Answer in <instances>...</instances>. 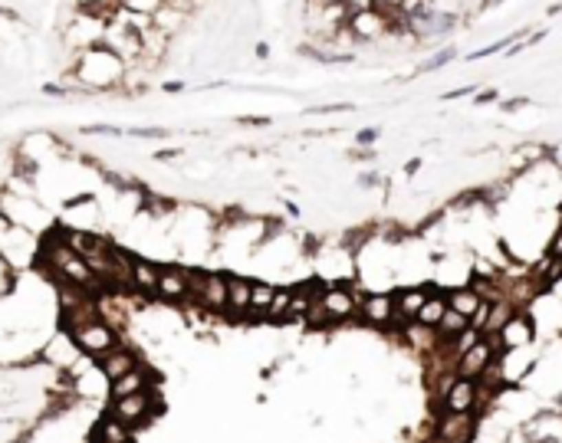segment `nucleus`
I'll return each instance as SVG.
<instances>
[{
  "mask_svg": "<svg viewBox=\"0 0 562 443\" xmlns=\"http://www.w3.org/2000/svg\"><path fill=\"white\" fill-rule=\"evenodd\" d=\"M125 10H132V14H142V16H155L162 10L164 0H118Z\"/></svg>",
  "mask_w": 562,
  "mask_h": 443,
  "instance_id": "obj_21",
  "label": "nucleus"
},
{
  "mask_svg": "<svg viewBox=\"0 0 562 443\" xmlns=\"http://www.w3.org/2000/svg\"><path fill=\"white\" fill-rule=\"evenodd\" d=\"M418 168H421V158H414V161H408V168H404V171H408V174H414Z\"/></svg>",
  "mask_w": 562,
  "mask_h": 443,
  "instance_id": "obj_37",
  "label": "nucleus"
},
{
  "mask_svg": "<svg viewBox=\"0 0 562 443\" xmlns=\"http://www.w3.org/2000/svg\"><path fill=\"white\" fill-rule=\"evenodd\" d=\"M477 89H480V86H457V89H447L441 99H444V102H454V99H464V95H477Z\"/></svg>",
  "mask_w": 562,
  "mask_h": 443,
  "instance_id": "obj_25",
  "label": "nucleus"
},
{
  "mask_svg": "<svg viewBox=\"0 0 562 443\" xmlns=\"http://www.w3.org/2000/svg\"><path fill=\"white\" fill-rule=\"evenodd\" d=\"M158 266L162 263H151L145 256H135L132 263V293L145 295V299H155L158 293Z\"/></svg>",
  "mask_w": 562,
  "mask_h": 443,
  "instance_id": "obj_14",
  "label": "nucleus"
},
{
  "mask_svg": "<svg viewBox=\"0 0 562 443\" xmlns=\"http://www.w3.org/2000/svg\"><path fill=\"white\" fill-rule=\"evenodd\" d=\"M523 105H526V99H523V95H517V99H506L500 109H503V112H519Z\"/></svg>",
  "mask_w": 562,
  "mask_h": 443,
  "instance_id": "obj_32",
  "label": "nucleus"
},
{
  "mask_svg": "<svg viewBox=\"0 0 562 443\" xmlns=\"http://www.w3.org/2000/svg\"><path fill=\"white\" fill-rule=\"evenodd\" d=\"M151 158H155V161H162V164H168V161H175V158H181V151H177V148H164V151H155Z\"/></svg>",
  "mask_w": 562,
  "mask_h": 443,
  "instance_id": "obj_31",
  "label": "nucleus"
},
{
  "mask_svg": "<svg viewBox=\"0 0 562 443\" xmlns=\"http://www.w3.org/2000/svg\"><path fill=\"white\" fill-rule=\"evenodd\" d=\"M164 92H171V95H175V92H184V89H188V82H184V79H171V82H164Z\"/></svg>",
  "mask_w": 562,
  "mask_h": 443,
  "instance_id": "obj_34",
  "label": "nucleus"
},
{
  "mask_svg": "<svg viewBox=\"0 0 562 443\" xmlns=\"http://www.w3.org/2000/svg\"><path fill=\"white\" fill-rule=\"evenodd\" d=\"M155 299L162 302H188V269L175 263H162L158 266V293Z\"/></svg>",
  "mask_w": 562,
  "mask_h": 443,
  "instance_id": "obj_6",
  "label": "nucleus"
},
{
  "mask_svg": "<svg viewBox=\"0 0 562 443\" xmlns=\"http://www.w3.org/2000/svg\"><path fill=\"white\" fill-rule=\"evenodd\" d=\"M500 99V92L497 89H477V95H473V105H490V102H497Z\"/></svg>",
  "mask_w": 562,
  "mask_h": 443,
  "instance_id": "obj_27",
  "label": "nucleus"
},
{
  "mask_svg": "<svg viewBox=\"0 0 562 443\" xmlns=\"http://www.w3.org/2000/svg\"><path fill=\"white\" fill-rule=\"evenodd\" d=\"M66 73L73 76L76 82H83L92 95H118L122 86H125L129 66H125L105 43H99V46L83 49V53H76Z\"/></svg>",
  "mask_w": 562,
  "mask_h": 443,
  "instance_id": "obj_1",
  "label": "nucleus"
},
{
  "mask_svg": "<svg viewBox=\"0 0 562 443\" xmlns=\"http://www.w3.org/2000/svg\"><path fill=\"white\" fill-rule=\"evenodd\" d=\"M444 411H451V413H464V411H471L473 404H477V381H471V378H454V384L444 391Z\"/></svg>",
  "mask_w": 562,
  "mask_h": 443,
  "instance_id": "obj_12",
  "label": "nucleus"
},
{
  "mask_svg": "<svg viewBox=\"0 0 562 443\" xmlns=\"http://www.w3.org/2000/svg\"><path fill=\"white\" fill-rule=\"evenodd\" d=\"M457 23H460L457 14L428 7V10H421V14L408 16V33H411L414 40H441V36H447V33H454Z\"/></svg>",
  "mask_w": 562,
  "mask_h": 443,
  "instance_id": "obj_2",
  "label": "nucleus"
},
{
  "mask_svg": "<svg viewBox=\"0 0 562 443\" xmlns=\"http://www.w3.org/2000/svg\"><path fill=\"white\" fill-rule=\"evenodd\" d=\"M148 384H151V371H148L145 361H138L129 374H122L118 381L109 384V394L112 398H122V394H135V391H145Z\"/></svg>",
  "mask_w": 562,
  "mask_h": 443,
  "instance_id": "obj_15",
  "label": "nucleus"
},
{
  "mask_svg": "<svg viewBox=\"0 0 562 443\" xmlns=\"http://www.w3.org/2000/svg\"><path fill=\"white\" fill-rule=\"evenodd\" d=\"M454 59H457V46H444V49L431 53V56L418 66V73H437V69H444V66L454 63Z\"/></svg>",
  "mask_w": 562,
  "mask_h": 443,
  "instance_id": "obj_20",
  "label": "nucleus"
},
{
  "mask_svg": "<svg viewBox=\"0 0 562 443\" xmlns=\"http://www.w3.org/2000/svg\"><path fill=\"white\" fill-rule=\"evenodd\" d=\"M345 30L352 33V43H371V40H382V36L391 33V20H388L382 10L369 7V10H355V14H349Z\"/></svg>",
  "mask_w": 562,
  "mask_h": 443,
  "instance_id": "obj_5",
  "label": "nucleus"
},
{
  "mask_svg": "<svg viewBox=\"0 0 562 443\" xmlns=\"http://www.w3.org/2000/svg\"><path fill=\"white\" fill-rule=\"evenodd\" d=\"M73 339H76V345H79V352L96 361V358H102L109 348L118 345V332L105 322V319H96V322L83 325L79 332H73Z\"/></svg>",
  "mask_w": 562,
  "mask_h": 443,
  "instance_id": "obj_4",
  "label": "nucleus"
},
{
  "mask_svg": "<svg viewBox=\"0 0 562 443\" xmlns=\"http://www.w3.org/2000/svg\"><path fill=\"white\" fill-rule=\"evenodd\" d=\"M138 361H142V358H138V352H135L132 345H122V341H118L116 348H109L102 358H96V365L102 368V374L109 378V384L118 381L122 374H129Z\"/></svg>",
  "mask_w": 562,
  "mask_h": 443,
  "instance_id": "obj_7",
  "label": "nucleus"
},
{
  "mask_svg": "<svg viewBox=\"0 0 562 443\" xmlns=\"http://www.w3.org/2000/svg\"><path fill=\"white\" fill-rule=\"evenodd\" d=\"M253 56H257V59H270V43H257V46H253Z\"/></svg>",
  "mask_w": 562,
  "mask_h": 443,
  "instance_id": "obj_36",
  "label": "nucleus"
},
{
  "mask_svg": "<svg viewBox=\"0 0 562 443\" xmlns=\"http://www.w3.org/2000/svg\"><path fill=\"white\" fill-rule=\"evenodd\" d=\"M273 295H277V289H273L270 282H257V280H253V289H250V315H260V319H266V312H270V306H273Z\"/></svg>",
  "mask_w": 562,
  "mask_h": 443,
  "instance_id": "obj_19",
  "label": "nucleus"
},
{
  "mask_svg": "<svg viewBox=\"0 0 562 443\" xmlns=\"http://www.w3.org/2000/svg\"><path fill=\"white\" fill-rule=\"evenodd\" d=\"M83 135H102V138H118V135H122V128H118V125H105V122H96V125H86V128H83Z\"/></svg>",
  "mask_w": 562,
  "mask_h": 443,
  "instance_id": "obj_22",
  "label": "nucleus"
},
{
  "mask_svg": "<svg viewBox=\"0 0 562 443\" xmlns=\"http://www.w3.org/2000/svg\"><path fill=\"white\" fill-rule=\"evenodd\" d=\"M378 181H382V177H378V171H365V174L358 177V184H362V188H375Z\"/></svg>",
  "mask_w": 562,
  "mask_h": 443,
  "instance_id": "obj_33",
  "label": "nucleus"
},
{
  "mask_svg": "<svg viewBox=\"0 0 562 443\" xmlns=\"http://www.w3.org/2000/svg\"><path fill=\"white\" fill-rule=\"evenodd\" d=\"M500 3H503V0H480V3H477V14H487V10H497Z\"/></svg>",
  "mask_w": 562,
  "mask_h": 443,
  "instance_id": "obj_35",
  "label": "nucleus"
},
{
  "mask_svg": "<svg viewBox=\"0 0 562 443\" xmlns=\"http://www.w3.org/2000/svg\"><path fill=\"white\" fill-rule=\"evenodd\" d=\"M500 339H503V348H523L536 339V325L526 312H513L510 322L500 328Z\"/></svg>",
  "mask_w": 562,
  "mask_h": 443,
  "instance_id": "obj_11",
  "label": "nucleus"
},
{
  "mask_svg": "<svg viewBox=\"0 0 562 443\" xmlns=\"http://www.w3.org/2000/svg\"><path fill=\"white\" fill-rule=\"evenodd\" d=\"M480 302H484V299L473 293L471 286H460V289H451V293H447V306L457 309L460 315H473V312L480 309Z\"/></svg>",
  "mask_w": 562,
  "mask_h": 443,
  "instance_id": "obj_18",
  "label": "nucleus"
},
{
  "mask_svg": "<svg viewBox=\"0 0 562 443\" xmlns=\"http://www.w3.org/2000/svg\"><path fill=\"white\" fill-rule=\"evenodd\" d=\"M332 112H352V102H332V105H312L310 115H332Z\"/></svg>",
  "mask_w": 562,
  "mask_h": 443,
  "instance_id": "obj_23",
  "label": "nucleus"
},
{
  "mask_svg": "<svg viewBox=\"0 0 562 443\" xmlns=\"http://www.w3.org/2000/svg\"><path fill=\"white\" fill-rule=\"evenodd\" d=\"M323 306L329 309V315H332L336 322H345V319H352L355 312H358V302H355V293L349 289V282H336V286H325V293H323Z\"/></svg>",
  "mask_w": 562,
  "mask_h": 443,
  "instance_id": "obj_9",
  "label": "nucleus"
},
{
  "mask_svg": "<svg viewBox=\"0 0 562 443\" xmlns=\"http://www.w3.org/2000/svg\"><path fill=\"white\" fill-rule=\"evenodd\" d=\"M546 256H556V260H562V223H559V230L552 234V240H549V253Z\"/></svg>",
  "mask_w": 562,
  "mask_h": 443,
  "instance_id": "obj_30",
  "label": "nucleus"
},
{
  "mask_svg": "<svg viewBox=\"0 0 562 443\" xmlns=\"http://www.w3.org/2000/svg\"><path fill=\"white\" fill-rule=\"evenodd\" d=\"M358 315H362V322L365 325H375V328L391 325V315H395V293L365 295L362 306H358Z\"/></svg>",
  "mask_w": 562,
  "mask_h": 443,
  "instance_id": "obj_8",
  "label": "nucleus"
},
{
  "mask_svg": "<svg viewBox=\"0 0 562 443\" xmlns=\"http://www.w3.org/2000/svg\"><path fill=\"white\" fill-rule=\"evenodd\" d=\"M109 413L118 417L122 424H129V427H142L148 424V417L155 413V391L145 387V391H135V394H122V398H112L109 404Z\"/></svg>",
  "mask_w": 562,
  "mask_h": 443,
  "instance_id": "obj_3",
  "label": "nucleus"
},
{
  "mask_svg": "<svg viewBox=\"0 0 562 443\" xmlns=\"http://www.w3.org/2000/svg\"><path fill=\"white\" fill-rule=\"evenodd\" d=\"M129 135H132V138H168L171 132H168V128H158V125H155V128H132Z\"/></svg>",
  "mask_w": 562,
  "mask_h": 443,
  "instance_id": "obj_28",
  "label": "nucleus"
},
{
  "mask_svg": "<svg viewBox=\"0 0 562 443\" xmlns=\"http://www.w3.org/2000/svg\"><path fill=\"white\" fill-rule=\"evenodd\" d=\"M237 125H244V128H270V125H273V118H266V115H240V118H237Z\"/></svg>",
  "mask_w": 562,
  "mask_h": 443,
  "instance_id": "obj_24",
  "label": "nucleus"
},
{
  "mask_svg": "<svg viewBox=\"0 0 562 443\" xmlns=\"http://www.w3.org/2000/svg\"><path fill=\"white\" fill-rule=\"evenodd\" d=\"M0 20H7V23H23V14L10 7V3H0Z\"/></svg>",
  "mask_w": 562,
  "mask_h": 443,
  "instance_id": "obj_29",
  "label": "nucleus"
},
{
  "mask_svg": "<svg viewBox=\"0 0 562 443\" xmlns=\"http://www.w3.org/2000/svg\"><path fill=\"white\" fill-rule=\"evenodd\" d=\"M378 141V128H362V132L355 135V145L358 148H371Z\"/></svg>",
  "mask_w": 562,
  "mask_h": 443,
  "instance_id": "obj_26",
  "label": "nucleus"
},
{
  "mask_svg": "<svg viewBox=\"0 0 562 443\" xmlns=\"http://www.w3.org/2000/svg\"><path fill=\"white\" fill-rule=\"evenodd\" d=\"M549 14H562V0H559V3H552V7H549Z\"/></svg>",
  "mask_w": 562,
  "mask_h": 443,
  "instance_id": "obj_38",
  "label": "nucleus"
},
{
  "mask_svg": "<svg viewBox=\"0 0 562 443\" xmlns=\"http://www.w3.org/2000/svg\"><path fill=\"white\" fill-rule=\"evenodd\" d=\"M444 312H447V295L431 289L428 299H424V306H421V312H418V322L428 325V328H437V322L444 319Z\"/></svg>",
  "mask_w": 562,
  "mask_h": 443,
  "instance_id": "obj_16",
  "label": "nucleus"
},
{
  "mask_svg": "<svg viewBox=\"0 0 562 443\" xmlns=\"http://www.w3.org/2000/svg\"><path fill=\"white\" fill-rule=\"evenodd\" d=\"M473 417L467 411L464 413H444L441 420H437V437L444 443H471L473 440Z\"/></svg>",
  "mask_w": 562,
  "mask_h": 443,
  "instance_id": "obj_10",
  "label": "nucleus"
},
{
  "mask_svg": "<svg viewBox=\"0 0 562 443\" xmlns=\"http://www.w3.org/2000/svg\"><path fill=\"white\" fill-rule=\"evenodd\" d=\"M467 328H471V315H460L457 309H451V306H447L444 319L437 322V339L454 341V339L460 335V332H467Z\"/></svg>",
  "mask_w": 562,
  "mask_h": 443,
  "instance_id": "obj_17",
  "label": "nucleus"
},
{
  "mask_svg": "<svg viewBox=\"0 0 562 443\" xmlns=\"http://www.w3.org/2000/svg\"><path fill=\"white\" fill-rule=\"evenodd\" d=\"M250 289H253V280H247V276H230V273H227V312H230L234 319L250 315Z\"/></svg>",
  "mask_w": 562,
  "mask_h": 443,
  "instance_id": "obj_13",
  "label": "nucleus"
}]
</instances>
